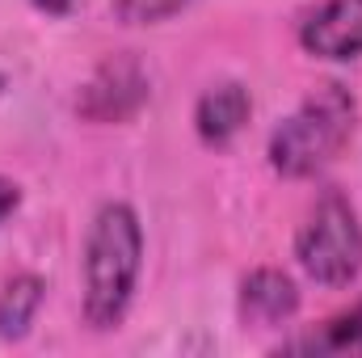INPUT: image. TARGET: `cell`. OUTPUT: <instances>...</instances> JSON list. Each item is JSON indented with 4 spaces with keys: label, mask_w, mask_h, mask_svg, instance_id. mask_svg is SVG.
I'll return each instance as SVG.
<instances>
[{
    "label": "cell",
    "mask_w": 362,
    "mask_h": 358,
    "mask_svg": "<svg viewBox=\"0 0 362 358\" xmlns=\"http://www.w3.org/2000/svg\"><path fill=\"white\" fill-rule=\"evenodd\" d=\"M144 270V228L135 207L105 202L85 236V321L110 333L127 321Z\"/></svg>",
    "instance_id": "obj_1"
},
{
    "label": "cell",
    "mask_w": 362,
    "mask_h": 358,
    "mask_svg": "<svg viewBox=\"0 0 362 358\" xmlns=\"http://www.w3.org/2000/svg\"><path fill=\"white\" fill-rule=\"evenodd\" d=\"M358 122V101L346 85H320L312 89L295 114H286L270 135V165L274 173L299 181V178H316L320 169H329L341 148L350 144Z\"/></svg>",
    "instance_id": "obj_2"
},
{
    "label": "cell",
    "mask_w": 362,
    "mask_h": 358,
    "mask_svg": "<svg viewBox=\"0 0 362 358\" xmlns=\"http://www.w3.org/2000/svg\"><path fill=\"white\" fill-rule=\"evenodd\" d=\"M295 262L312 282L333 287V291L350 287L362 274V224L346 194L325 190L312 202L295 236Z\"/></svg>",
    "instance_id": "obj_3"
},
{
    "label": "cell",
    "mask_w": 362,
    "mask_h": 358,
    "mask_svg": "<svg viewBox=\"0 0 362 358\" xmlns=\"http://www.w3.org/2000/svg\"><path fill=\"white\" fill-rule=\"evenodd\" d=\"M299 42L316 59L350 64L362 55V0H320L299 25Z\"/></svg>",
    "instance_id": "obj_4"
},
{
    "label": "cell",
    "mask_w": 362,
    "mask_h": 358,
    "mask_svg": "<svg viewBox=\"0 0 362 358\" xmlns=\"http://www.w3.org/2000/svg\"><path fill=\"white\" fill-rule=\"evenodd\" d=\"M148 101V76L139 72V64L131 59H110L97 68L85 97H81V114H89L97 122H118V118H131L139 105Z\"/></svg>",
    "instance_id": "obj_5"
},
{
    "label": "cell",
    "mask_w": 362,
    "mask_h": 358,
    "mask_svg": "<svg viewBox=\"0 0 362 358\" xmlns=\"http://www.w3.org/2000/svg\"><path fill=\"white\" fill-rule=\"evenodd\" d=\"M299 312V287L291 274L274 266L253 270L240 282V321L253 329H282Z\"/></svg>",
    "instance_id": "obj_6"
},
{
    "label": "cell",
    "mask_w": 362,
    "mask_h": 358,
    "mask_svg": "<svg viewBox=\"0 0 362 358\" xmlns=\"http://www.w3.org/2000/svg\"><path fill=\"white\" fill-rule=\"evenodd\" d=\"M249 114H253L249 89H245L240 81H219V85H211V89L198 97V105H194V127H198L202 144L223 148L228 139H236V135L245 131Z\"/></svg>",
    "instance_id": "obj_7"
},
{
    "label": "cell",
    "mask_w": 362,
    "mask_h": 358,
    "mask_svg": "<svg viewBox=\"0 0 362 358\" xmlns=\"http://www.w3.org/2000/svg\"><path fill=\"white\" fill-rule=\"evenodd\" d=\"M274 354H316V358H325V354H362V295L350 304V308H341V312H333L329 321H320L316 329L278 342Z\"/></svg>",
    "instance_id": "obj_8"
},
{
    "label": "cell",
    "mask_w": 362,
    "mask_h": 358,
    "mask_svg": "<svg viewBox=\"0 0 362 358\" xmlns=\"http://www.w3.org/2000/svg\"><path fill=\"white\" fill-rule=\"evenodd\" d=\"M42 291L47 282L38 274H13L0 287V337L4 342H21L42 308Z\"/></svg>",
    "instance_id": "obj_9"
},
{
    "label": "cell",
    "mask_w": 362,
    "mask_h": 358,
    "mask_svg": "<svg viewBox=\"0 0 362 358\" xmlns=\"http://www.w3.org/2000/svg\"><path fill=\"white\" fill-rule=\"evenodd\" d=\"M189 4L194 0H114V17L122 25H160Z\"/></svg>",
    "instance_id": "obj_10"
},
{
    "label": "cell",
    "mask_w": 362,
    "mask_h": 358,
    "mask_svg": "<svg viewBox=\"0 0 362 358\" xmlns=\"http://www.w3.org/2000/svg\"><path fill=\"white\" fill-rule=\"evenodd\" d=\"M17 207H21V185L13 178H0V224H4Z\"/></svg>",
    "instance_id": "obj_11"
},
{
    "label": "cell",
    "mask_w": 362,
    "mask_h": 358,
    "mask_svg": "<svg viewBox=\"0 0 362 358\" xmlns=\"http://www.w3.org/2000/svg\"><path fill=\"white\" fill-rule=\"evenodd\" d=\"M38 13H51V17H64V13H72L76 4H85V0H30Z\"/></svg>",
    "instance_id": "obj_12"
},
{
    "label": "cell",
    "mask_w": 362,
    "mask_h": 358,
    "mask_svg": "<svg viewBox=\"0 0 362 358\" xmlns=\"http://www.w3.org/2000/svg\"><path fill=\"white\" fill-rule=\"evenodd\" d=\"M0 89H4V76H0Z\"/></svg>",
    "instance_id": "obj_13"
}]
</instances>
